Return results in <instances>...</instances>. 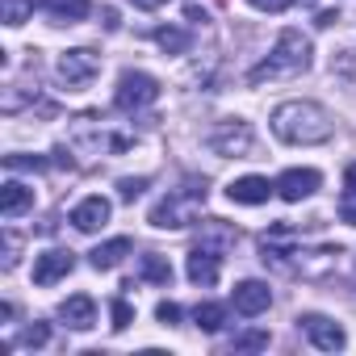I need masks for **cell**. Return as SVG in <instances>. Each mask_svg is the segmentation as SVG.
<instances>
[{
  "instance_id": "6da1fadb",
  "label": "cell",
  "mask_w": 356,
  "mask_h": 356,
  "mask_svg": "<svg viewBox=\"0 0 356 356\" xmlns=\"http://www.w3.org/2000/svg\"><path fill=\"white\" fill-rule=\"evenodd\" d=\"M335 130L331 113L314 101H285L273 109V134L281 143H298V147H310V143H327Z\"/></svg>"
},
{
  "instance_id": "7a4b0ae2",
  "label": "cell",
  "mask_w": 356,
  "mask_h": 356,
  "mask_svg": "<svg viewBox=\"0 0 356 356\" xmlns=\"http://www.w3.org/2000/svg\"><path fill=\"white\" fill-rule=\"evenodd\" d=\"M67 143H72V151H80V155H113V151L134 147V134L118 130V126H113L109 118H101V113H80V118L67 122Z\"/></svg>"
},
{
  "instance_id": "3957f363",
  "label": "cell",
  "mask_w": 356,
  "mask_h": 356,
  "mask_svg": "<svg viewBox=\"0 0 356 356\" xmlns=\"http://www.w3.org/2000/svg\"><path fill=\"white\" fill-rule=\"evenodd\" d=\"M310 67V42L302 38V30H285L277 38V47L268 51L264 63L252 67V84H264V80H285V76H302Z\"/></svg>"
},
{
  "instance_id": "277c9868",
  "label": "cell",
  "mask_w": 356,
  "mask_h": 356,
  "mask_svg": "<svg viewBox=\"0 0 356 356\" xmlns=\"http://www.w3.org/2000/svg\"><path fill=\"white\" fill-rule=\"evenodd\" d=\"M202 202H206V181L189 176L181 189H172V193L151 210V227H159V231H181V227H189V222L197 218Z\"/></svg>"
},
{
  "instance_id": "5b68a950",
  "label": "cell",
  "mask_w": 356,
  "mask_h": 356,
  "mask_svg": "<svg viewBox=\"0 0 356 356\" xmlns=\"http://www.w3.org/2000/svg\"><path fill=\"white\" fill-rule=\"evenodd\" d=\"M97 76H101V55L97 51L76 47V51H63L59 55V80H63L67 92H84Z\"/></svg>"
},
{
  "instance_id": "8992f818",
  "label": "cell",
  "mask_w": 356,
  "mask_h": 356,
  "mask_svg": "<svg viewBox=\"0 0 356 356\" xmlns=\"http://www.w3.org/2000/svg\"><path fill=\"white\" fill-rule=\"evenodd\" d=\"M155 101H159V80L155 76H147V72H122L118 92H113V105L122 113H138V109H147Z\"/></svg>"
},
{
  "instance_id": "52a82bcc",
  "label": "cell",
  "mask_w": 356,
  "mask_h": 356,
  "mask_svg": "<svg viewBox=\"0 0 356 356\" xmlns=\"http://www.w3.org/2000/svg\"><path fill=\"white\" fill-rule=\"evenodd\" d=\"M210 147H214L218 155L248 159V155H256V134H252V126H248V122L231 118V122H218V126L210 130Z\"/></svg>"
},
{
  "instance_id": "ba28073f",
  "label": "cell",
  "mask_w": 356,
  "mask_h": 356,
  "mask_svg": "<svg viewBox=\"0 0 356 356\" xmlns=\"http://www.w3.org/2000/svg\"><path fill=\"white\" fill-rule=\"evenodd\" d=\"M298 323H302V331H306V339L314 348H323V352H339L343 348V327L331 323L327 314H302Z\"/></svg>"
},
{
  "instance_id": "9c48e42d",
  "label": "cell",
  "mask_w": 356,
  "mask_h": 356,
  "mask_svg": "<svg viewBox=\"0 0 356 356\" xmlns=\"http://www.w3.org/2000/svg\"><path fill=\"white\" fill-rule=\"evenodd\" d=\"M318 185H323V176H318L314 168H289L281 181H277V197H281V202H302V197H310Z\"/></svg>"
},
{
  "instance_id": "30bf717a",
  "label": "cell",
  "mask_w": 356,
  "mask_h": 356,
  "mask_svg": "<svg viewBox=\"0 0 356 356\" xmlns=\"http://www.w3.org/2000/svg\"><path fill=\"white\" fill-rule=\"evenodd\" d=\"M218 248H210V243H197L193 252H189V264H185V273H189V281L193 285H202V289H210L214 281H218Z\"/></svg>"
},
{
  "instance_id": "8fae6325",
  "label": "cell",
  "mask_w": 356,
  "mask_h": 356,
  "mask_svg": "<svg viewBox=\"0 0 356 356\" xmlns=\"http://www.w3.org/2000/svg\"><path fill=\"white\" fill-rule=\"evenodd\" d=\"M231 302H235V310L239 314H264L268 306H273V289L264 285V281H239L235 289H231Z\"/></svg>"
},
{
  "instance_id": "7c38bea8",
  "label": "cell",
  "mask_w": 356,
  "mask_h": 356,
  "mask_svg": "<svg viewBox=\"0 0 356 356\" xmlns=\"http://www.w3.org/2000/svg\"><path fill=\"white\" fill-rule=\"evenodd\" d=\"M72 268H76V256H72V252H63V248L42 252V256L34 260V285H55V281L67 277Z\"/></svg>"
},
{
  "instance_id": "4fadbf2b",
  "label": "cell",
  "mask_w": 356,
  "mask_h": 356,
  "mask_svg": "<svg viewBox=\"0 0 356 356\" xmlns=\"http://www.w3.org/2000/svg\"><path fill=\"white\" fill-rule=\"evenodd\" d=\"M273 189H277V185H268L264 176H239V181L227 185V197L239 202V206H260V202L273 197Z\"/></svg>"
},
{
  "instance_id": "5bb4252c",
  "label": "cell",
  "mask_w": 356,
  "mask_h": 356,
  "mask_svg": "<svg viewBox=\"0 0 356 356\" xmlns=\"http://www.w3.org/2000/svg\"><path fill=\"white\" fill-rule=\"evenodd\" d=\"M109 210H113V206H109L105 197H84V202L72 210V227L84 231V235H92V231H101V227L109 222Z\"/></svg>"
},
{
  "instance_id": "9a60e30c",
  "label": "cell",
  "mask_w": 356,
  "mask_h": 356,
  "mask_svg": "<svg viewBox=\"0 0 356 356\" xmlns=\"http://www.w3.org/2000/svg\"><path fill=\"white\" fill-rule=\"evenodd\" d=\"M59 318H63L67 327H76V331H88V327L97 323V302H92L88 293H72V298L59 306Z\"/></svg>"
},
{
  "instance_id": "2e32d148",
  "label": "cell",
  "mask_w": 356,
  "mask_h": 356,
  "mask_svg": "<svg viewBox=\"0 0 356 356\" xmlns=\"http://www.w3.org/2000/svg\"><path fill=\"white\" fill-rule=\"evenodd\" d=\"M38 9L55 22V26H76L88 17V0H38Z\"/></svg>"
},
{
  "instance_id": "e0dca14e",
  "label": "cell",
  "mask_w": 356,
  "mask_h": 356,
  "mask_svg": "<svg viewBox=\"0 0 356 356\" xmlns=\"http://www.w3.org/2000/svg\"><path fill=\"white\" fill-rule=\"evenodd\" d=\"M34 206V189H26L22 181H5V189H0V214L5 218H17L22 210Z\"/></svg>"
},
{
  "instance_id": "ac0fdd59",
  "label": "cell",
  "mask_w": 356,
  "mask_h": 356,
  "mask_svg": "<svg viewBox=\"0 0 356 356\" xmlns=\"http://www.w3.org/2000/svg\"><path fill=\"white\" fill-rule=\"evenodd\" d=\"M126 256H130V239H109V243H101V248L92 252V268H97V273H109V268H118Z\"/></svg>"
},
{
  "instance_id": "d6986e66",
  "label": "cell",
  "mask_w": 356,
  "mask_h": 356,
  "mask_svg": "<svg viewBox=\"0 0 356 356\" xmlns=\"http://www.w3.org/2000/svg\"><path fill=\"white\" fill-rule=\"evenodd\" d=\"M138 277H143V281H155V285H168V281H172V264H168L159 252H147L143 264H138Z\"/></svg>"
},
{
  "instance_id": "ffe728a7",
  "label": "cell",
  "mask_w": 356,
  "mask_h": 356,
  "mask_svg": "<svg viewBox=\"0 0 356 356\" xmlns=\"http://www.w3.org/2000/svg\"><path fill=\"white\" fill-rule=\"evenodd\" d=\"M155 42H159V47H163L168 55H185L193 38H189V34H185L181 26H159V30H155Z\"/></svg>"
},
{
  "instance_id": "44dd1931",
  "label": "cell",
  "mask_w": 356,
  "mask_h": 356,
  "mask_svg": "<svg viewBox=\"0 0 356 356\" xmlns=\"http://www.w3.org/2000/svg\"><path fill=\"white\" fill-rule=\"evenodd\" d=\"M193 323H197L206 335H214V331H222V323H227V310H222L218 302H202V306L193 310Z\"/></svg>"
},
{
  "instance_id": "7402d4cb",
  "label": "cell",
  "mask_w": 356,
  "mask_h": 356,
  "mask_svg": "<svg viewBox=\"0 0 356 356\" xmlns=\"http://www.w3.org/2000/svg\"><path fill=\"white\" fill-rule=\"evenodd\" d=\"M339 218L348 227H356V163L348 168V181H343V193H339Z\"/></svg>"
},
{
  "instance_id": "603a6c76",
  "label": "cell",
  "mask_w": 356,
  "mask_h": 356,
  "mask_svg": "<svg viewBox=\"0 0 356 356\" xmlns=\"http://www.w3.org/2000/svg\"><path fill=\"white\" fill-rule=\"evenodd\" d=\"M202 243H210V248H218V252H222V248H231V243H235V231H231V227H222L218 218H210V222L202 227Z\"/></svg>"
},
{
  "instance_id": "cb8c5ba5",
  "label": "cell",
  "mask_w": 356,
  "mask_h": 356,
  "mask_svg": "<svg viewBox=\"0 0 356 356\" xmlns=\"http://www.w3.org/2000/svg\"><path fill=\"white\" fill-rule=\"evenodd\" d=\"M260 348H268V331H239L235 339H231V352H260Z\"/></svg>"
},
{
  "instance_id": "d4e9b609",
  "label": "cell",
  "mask_w": 356,
  "mask_h": 356,
  "mask_svg": "<svg viewBox=\"0 0 356 356\" xmlns=\"http://www.w3.org/2000/svg\"><path fill=\"white\" fill-rule=\"evenodd\" d=\"M30 13H34V0H5V26H26L30 22Z\"/></svg>"
},
{
  "instance_id": "484cf974",
  "label": "cell",
  "mask_w": 356,
  "mask_h": 356,
  "mask_svg": "<svg viewBox=\"0 0 356 356\" xmlns=\"http://www.w3.org/2000/svg\"><path fill=\"white\" fill-rule=\"evenodd\" d=\"M47 339H51V327H47V323H30V327L17 335V343H22V348H42Z\"/></svg>"
},
{
  "instance_id": "4316f807",
  "label": "cell",
  "mask_w": 356,
  "mask_h": 356,
  "mask_svg": "<svg viewBox=\"0 0 356 356\" xmlns=\"http://www.w3.org/2000/svg\"><path fill=\"white\" fill-rule=\"evenodd\" d=\"M109 314H113V331H126V327L134 323V310H130L126 298H113V302H109Z\"/></svg>"
},
{
  "instance_id": "83f0119b",
  "label": "cell",
  "mask_w": 356,
  "mask_h": 356,
  "mask_svg": "<svg viewBox=\"0 0 356 356\" xmlns=\"http://www.w3.org/2000/svg\"><path fill=\"white\" fill-rule=\"evenodd\" d=\"M143 189H147V176H126V181H118V193H122V202H134V197H143Z\"/></svg>"
},
{
  "instance_id": "f1b7e54d",
  "label": "cell",
  "mask_w": 356,
  "mask_h": 356,
  "mask_svg": "<svg viewBox=\"0 0 356 356\" xmlns=\"http://www.w3.org/2000/svg\"><path fill=\"white\" fill-rule=\"evenodd\" d=\"M155 318H159L163 327H176V323H181V306H176V302H159V306H155Z\"/></svg>"
},
{
  "instance_id": "f546056e",
  "label": "cell",
  "mask_w": 356,
  "mask_h": 356,
  "mask_svg": "<svg viewBox=\"0 0 356 356\" xmlns=\"http://www.w3.org/2000/svg\"><path fill=\"white\" fill-rule=\"evenodd\" d=\"M248 5H252V9H260V13H285L293 0H248Z\"/></svg>"
},
{
  "instance_id": "4dcf8cb0",
  "label": "cell",
  "mask_w": 356,
  "mask_h": 356,
  "mask_svg": "<svg viewBox=\"0 0 356 356\" xmlns=\"http://www.w3.org/2000/svg\"><path fill=\"white\" fill-rule=\"evenodd\" d=\"M17 243H22V239H17L13 231H5V268H13V264H17Z\"/></svg>"
},
{
  "instance_id": "1f68e13d",
  "label": "cell",
  "mask_w": 356,
  "mask_h": 356,
  "mask_svg": "<svg viewBox=\"0 0 356 356\" xmlns=\"http://www.w3.org/2000/svg\"><path fill=\"white\" fill-rule=\"evenodd\" d=\"M138 9H159V5H168V0H134Z\"/></svg>"
}]
</instances>
